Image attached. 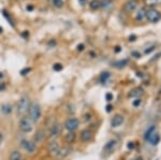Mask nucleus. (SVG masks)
I'll return each instance as SVG.
<instances>
[{
  "label": "nucleus",
  "mask_w": 161,
  "mask_h": 160,
  "mask_svg": "<svg viewBox=\"0 0 161 160\" xmlns=\"http://www.w3.org/2000/svg\"><path fill=\"white\" fill-rule=\"evenodd\" d=\"M144 139H145L146 142H148L151 145H157L160 141V137H159V133L157 131L156 127L151 126L149 127L148 129L146 130L145 135H144Z\"/></svg>",
  "instance_id": "obj_1"
},
{
  "label": "nucleus",
  "mask_w": 161,
  "mask_h": 160,
  "mask_svg": "<svg viewBox=\"0 0 161 160\" xmlns=\"http://www.w3.org/2000/svg\"><path fill=\"white\" fill-rule=\"evenodd\" d=\"M29 119L32 123H37L41 117V106L39 103H32L30 104L29 108Z\"/></svg>",
  "instance_id": "obj_2"
},
{
  "label": "nucleus",
  "mask_w": 161,
  "mask_h": 160,
  "mask_svg": "<svg viewBox=\"0 0 161 160\" xmlns=\"http://www.w3.org/2000/svg\"><path fill=\"white\" fill-rule=\"evenodd\" d=\"M30 108V100L29 97L27 96H23L17 103V113L19 115H24L25 113H27Z\"/></svg>",
  "instance_id": "obj_3"
},
{
  "label": "nucleus",
  "mask_w": 161,
  "mask_h": 160,
  "mask_svg": "<svg viewBox=\"0 0 161 160\" xmlns=\"http://www.w3.org/2000/svg\"><path fill=\"white\" fill-rule=\"evenodd\" d=\"M145 18L149 23H157V22H159L161 19V13L156 9L151 8L148 10H146Z\"/></svg>",
  "instance_id": "obj_4"
},
{
  "label": "nucleus",
  "mask_w": 161,
  "mask_h": 160,
  "mask_svg": "<svg viewBox=\"0 0 161 160\" xmlns=\"http://www.w3.org/2000/svg\"><path fill=\"white\" fill-rule=\"evenodd\" d=\"M19 129L23 132L27 133L32 130V121L29 119V117H22L19 121Z\"/></svg>",
  "instance_id": "obj_5"
},
{
  "label": "nucleus",
  "mask_w": 161,
  "mask_h": 160,
  "mask_svg": "<svg viewBox=\"0 0 161 160\" xmlns=\"http://www.w3.org/2000/svg\"><path fill=\"white\" fill-rule=\"evenodd\" d=\"M79 126V121L77 118H69L67 119V121L64 123V128L68 131H75Z\"/></svg>",
  "instance_id": "obj_6"
},
{
  "label": "nucleus",
  "mask_w": 161,
  "mask_h": 160,
  "mask_svg": "<svg viewBox=\"0 0 161 160\" xmlns=\"http://www.w3.org/2000/svg\"><path fill=\"white\" fill-rule=\"evenodd\" d=\"M22 147H23L24 150L26 152L28 153V154H33V153L37 150V145L34 142L32 141H28V140H23L21 143Z\"/></svg>",
  "instance_id": "obj_7"
},
{
  "label": "nucleus",
  "mask_w": 161,
  "mask_h": 160,
  "mask_svg": "<svg viewBox=\"0 0 161 160\" xmlns=\"http://www.w3.org/2000/svg\"><path fill=\"white\" fill-rule=\"evenodd\" d=\"M139 5L138 0H128L124 5V11L126 13H133Z\"/></svg>",
  "instance_id": "obj_8"
},
{
  "label": "nucleus",
  "mask_w": 161,
  "mask_h": 160,
  "mask_svg": "<svg viewBox=\"0 0 161 160\" xmlns=\"http://www.w3.org/2000/svg\"><path fill=\"white\" fill-rule=\"evenodd\" d=\"M117 145H118V143L116 140H111V141H109V142L104 145V147H103V153H104L105 155H110V154H112V153L116 150Z\"/></svg>",
  "instance_id": "obj_9"
},
{
  "label": "nucleus",
  "mask_w": 161,
  "mask_h": 160,
  "mask_svg": "<svg viewBox=\"0 0 161 160\" xmlns=\"http://www.w3.org/2000/svg\"><path fill=\"white\" fill-rule=\"evenodd\" d=\"M60 132H61V125L58 123L54 124L51 128V131H49V137H51V139H56L60 134Z\"/></svg>",
  "instance_id": "obj_10"
},
{
  "label": "nucleus",
  "mask_w": 161,
  "mask_h": 160,
  "mask_svg": "<svg viewBox=\"0 0 161 160\" xmlns=\"http://www.w3.org/2000/svg\"><path fill=\"white\" fill-rule=\"evenodd\" d=\"M59 150H60V146H59L58 142H57V141H55V140H54V141H52V142L49 143V154H51L52 156H57V155H58Z\"/></svg>",
  "instance_id": "obj_11"
},
{
  "label": "nucleus",
  "mask_w": 161,
  "mask_h": 160,
  "mask_svg": "<svg viewBox=\"0 0 161 160\" xmlns=\"http://www.w3.org/2000/svg\"><path fill=\"white\" fill-rule=\"evenodd\" d=\"M125 121V117L123 116V115H119V114H117V115H115V116L113 117V119L111 120V125H112V127H119L123 125V123Z\"/></svg>",
  "instance_id": "obj_12"
},
{
  "label": "nucleus",
  "mask_w": 161,
  "mask_h": 160,
  "mask_svg": "<svg viewBox=\"0 0 161 160\" xmlns=\"http://www.w3.org/2000/svg\"><path fill=\"white\" fill-rule=\"evenodd\" d=\"M92 139V132L88 129H85L81 132V140L83 142H90Z\"/></svg>",
  "instance_id": "obj_13"
},
{
  "label": "nucleus",
  "mask_w": 161,
  "mask_h": 160,
  "mask_svg": "<svg viewBox=\"0 0 161 160\" xmlns=\"http://www.w3.org/2000/svg\"><path fill=\"white\" fill-rule=\"evenodd\" d=\"M70 153H71V148H69V147H60V150H59L58 155L56 156V157L58 158H64L67 157V156L69 155Z\"/></svg>",
  "instance_id": "obj_14"
},
{
  "label": "nucleus",
  "mask_w": 161,
  "mask_h": 160,
  "mask_svg": "<svg viewBox=\"0 0 161 160\" xmlns=\"http://www.w3.org/2000/svg\"><path fill=\"white\" fill-rule=\"evenodd\" d=\"M145 16H146V10L144 8H142L138 11V13L136 15V19L138 22H142L145 19Z\"/></svg>",
  "instance_id": "obj_15"
},
{
  "label": "nucleus",
  "mask_w": 161,
  "mask_h": 160,
  "mask_svg": "<svg viewBox=\"0 0 161 160\" xmlns=\"http://www.w3.org/2000/svg\"><path fill=\"white\" fill-rule=\"evenodd\" d=\"M75 139H76V134H75L74 131H69V133L66 135V142L69 143V144L74 143Z\"/></svg>",
  "instance_id": "obj_16"
},
{
  "label": "nucleus",
  "mask_w": 161,
  "mask_h": 160,
  "mask_svg": "<svg viewBox=\"0 0 161 160\" xmlns=\"http://www.w3.org/2000/svg\"><path fill=\"white\" fill-rule=\"evenodd\" d=\"M10 160H23V156H22L21 152L13 150L10 154Z\"/></svg>",
  "instance_id": "obj_17"
},
{
  "label": "nucleus",
  "mask_w": 161,
  "mask_h": 160,
  "mask_svg": "<svg viewBox=\"0 0 161 160\" xmlns=\"http://www.w3.org/2000/svg\"><path fill=\"white\" fill-rule=\"evenodd\" d=\"M89 7L91 10H99V9H101V1L100 0H92V1H90Z\"/></svg>",
  "instance_id": "obj_18"
},
{
  "label": "nucleus",
  "mask_w": 161,
  "mask_h": 160,
  "mask_svg": "<svg viewBox=\"0 0 161 160\" xmlns=\"http://www.w3.org/2000/svg\"><path fill=\"white\" fill-rule=\"evenodd\" d=\"M100 1H101V9H103V10L110 9L113 4L112 0H100Z\"/></svg>",
  "instance_id": "obj_19"
},
{
  "label": "nucleus",
  "mask_w": 161,
  "mask_h": 160,
  "mask_svg": "<svg viewBox=\"0 0 161 160\" xmlns=\"http://www.w3.org/2000/svg\"><path fill=\"white\" fill-rule=\"evenodd\" d=\"M43 139H44V131L41 129L36 133L34 140H36V142H41V141H43Z\"/></svg>",
  "instance_id": "obj_20"
},
{
  "label": "nucleus",
  "mask_w": 161,
  "mask_h": 160,
  "mask_svg": "<svg viewBox=\"0 0 161 160\" xmlns=\"http://www.w3.org/2000/svg\"><path fill=\"white\" fill-rule=\"evenodd\" d=\"M1 111L4 114H10L12 112V105L11 104H3L1 106Z\"/></svg>",
  "instance_id": "obj_21"
},
{
  "label": "nucleus",
  "mask_w": 161,
  "mask_h": 160,
  "mask_svg": "<svg viewBox=\"0 0 161 160\" xmlns=\"http://www.w3.org/2000/svg\"><path fill=\"white\" fill-rule=\"evenodd\" d=\"M161 0H145V4L149 5V7H154V5L160 4Z\"/></svg>",
  "instance_id": "obj_22"
},
{
  "label": "nucleus",
  "mask_w": 161,
  "mask_h": 160,
  "mask_svg": "<svg viewBox=\"0 0 161 160\" xmlns=\"http://www.w3.org/2000/svg\"><path fill=\"white\" fill-rule=\"evenodd\" d=\"M111 74L109 72H104L101 74V76H100V81H101V83H106V81L110 79Z\"/></svg>",
  "instance_id": "obj_23"
},
{
  "label": "nucleus",
  "mask_w": 161,
  "mask_h": 160,
  "mask_svg": "<svg viewBox=\"0 0 161 160\" xmlns=\"http://www.w3.org/2000/svg\"><path fill=\"white\" fill-rule=\"evenodd\" d=\"M127 64H128V59H124V60H120V61L115 62L114 65H115L116 68H124Z\"/></svg>",
  "instance_id": "obj_24"
},
{
  "label": "nucleus",
  "mask_w": 161,
  "mask_h": 160,
  "mask_svg": "<svg viewBox=\"0 0 161 160\" xmlns=\"http://www.w3.org/2000/svg\"><path fill=\"white\" fill-rule=\"evenodd\" d=\"M52 3L56 8H61L62 5H64V0H52Z\"/></svg>",
  "instance_id": "obj_25"
},
{
  "label": "nucleus",
  "mask_w": 161,
  "mask_h": 160,
  "mask_svg": "<svg viewBox=\"0 0 161 160\" xmlns=\"http://www.w3.org/2000/svg\"><path fill=\"white\" fill-rule=\"evenodd\" d=\"M53 69L55 70V71H60V70H62V65L61 64H55Z\"/></svg>",
  "instance_id": "obj_26"
},
{
  "label": "nucleus",
  "mask_w": 161,
  "mask_h": 160,
  "mask_svg": "<svg viewBox=\"0 0 161 160\" xmlns=\"http://www.w3.org/2000/svg\"><path fill=\"white\" fill-rule=\"evenodd\" d=\"M142 93V89H136V90H133V93H130V96L134 97V96H138V95H141Z\"/></svg>",
  "instance_id": "obj_27"
},
{
  "label": "nucleus",
  "mask_w": 161,
  "mask_h": 160,
  "mask_svg": "<svg viewBox=\"0 0 161 160\" xmlns=\"http://www.w3.org/2000/svg\"><path fill=\"white\" fill-rule=\"evenodd\" d=\"M141 102H142V101H141L140 99H136V101H133V105H134V106H139L141 104Z\"/></svg>",
  "instance_id": "obj_28"
},
{
  "label": "nucleus",
  "mask_w": 161,
  "mask_h": 160,
  "mask_svg": "<svg viewBox=\"0 0 161 160\" xmlns=\"http://www.w3.org/2000/svg\"><path fill=\"white\" fill-rule=\"evenodd\" d=\"M29 71H30V69H28V68H26V69H24L21 73H22V75H25L26 73H27V72H29Z\"/></svg>",
  "instance_id": "obj_29"
},
{
  "label": "nucleus",
  "mask_w": 161,
  "mask_h": 160,
  "mask_svg": "<svg viewBox=\"0 0 161 160\" xmlns=\"http://www.w3.org/2000/svg\"><path fill=\"white\" fill-rule=\"evenodd\" d=\"M79 3H81V5H85L87 2V0H79Z\"/></svg>",
  "instance_id": "obj_30"
},
{
  "label": "nucleus",
  "mask_w": 161,
  "mask_h": 160,
  "mask_svg": "<svg viewBox=\"0 0 161 160\" xmlns=\"http://www.w3.org/2000/svg\"><path fill=\"white\" fill-rule=\"evenodd\" d=\"M106 99H107V101L112 100V95H111V93H107V95H106Z\"/></svg>",
  "instance_id": "obj_31"
},
{
  "label": "nucleus",
  "mask_w": 161,
  "mask_h": 160,
  "mask_svg": "<svg viewBox=\"0 0 161 160\" xmlns=\"http://www.w3.org/2000/svg\"><path fill=\"white\" fill-rule=\"evenodd\" d=\"M77 49H79V51H83V49H84V45H83V44L79 45V46H77Z\"/></svg>",
  "instance_id": "obj_32"
},
{
  "label": "nucleus",
  "mask_w": 161,
  "mask_h": 160,
  "mask_svg": "<svg viewBox=\"0 0 161 160\" xmlns=\"http://www.w3.org/2000/svg\"><path fill=\"white\" fill-rule=\"evenodd\" d=\"M4 89V85L3 84H0V91H2Z\"/></svg>",
  "instance_id": "obj_33"
},
{
  "label": "nucleus",
  "mask_w": 161,
  "mask_h": 160,
  "mask_svg": "<svg viewBox=\"0 0 161 160\" xmlns=\"http://www.w3.org/2000/svg\"><path fill=\"white\" fill-rule=\"evenodd\" d=\"M27 10H28V11H32L33 10V7H32V5H29V7H27Z\"/></svg>",
  "instance_id": "obj_34"
},
{
  "label": "nucleus",
  "mask_w": 161,
  "mask_h": 160,
  "mask_svg": "<svg viewBox=\"0 0 161 160\" xmlns=\"http://www.w3.org/2000/svg\"><path fill=\"white\" fill-rule=\"evenodd\" d=\"M107 112H111L112 111V105H107Z\"/></svg>",
  "instance_id": "obj_35"
},
{
  "label": "nucleus",
  "mask_w": 161,
  "mask_h": 160,
  "mask_svg": "<svg viewBox=\"0 0 161 160\" xmlns=\"http://www.w3.org/2000/svg\"><path fill=\"white\" fill-rule=\"evenodd\" d=\"M128 147H129V148H133V147H134V144H129Z\"/></svg>",
  "instance_id": "obj_36"
},
{
  "label": "nucleus",
  "mask_w": 161,
  "mask_h": 160,
  "mask_svg": "<svg viewBox=\"0 0 161 160\" xmlns=\"http://www.w3.org/2000/svg\"><path fill=\"white\" fill-rule=\"evenodd\" d=\"M23 36H24V37H28V36H29V34H28V32H24Z\"/></svg>",
  "instance_id": "obj_37"
},
{
  "label": "nucleus",
  "mask_w": 161,
  "mask_h": 160,
  "mask_svg": "<svg viewBox=\"0 0 161 160\" xmlns=\"http://www.w3.org/2000/svg\"><path fill=\"white\" fill-rule=\"evenodd\" d=\"M2 134H1V132H0V143H1V141H2Z\"/></svg>",
  "instance_id": "obj_38"
},
{
  "label": "nucleus",
  "mask_w": 161,
  "mask_h": 160,
  "mask_svg": "<svg viewBox=\"0 0 161 160\" xmlns=\"http://www.w3.org/2000/svg\"><path fill=\"white\" fill-rule=\"evenodd\" d=\"M2 31H3V29L1 28V27H0V34H1V32H2Z\"/></svg>",
  "instance_id": "obj_39"
},
{
  "label": "nucleus",
  "mask_w": 161,
  "mask_h": 160,
  "mask_svg": "<svg viewBox=\"0 0 161 160\" xmlns=\"http://www.w3.org/2000/svg\"><path fill=\"white\" fill-rule=\"evenodd\" d=\"M2 76H3V74H2L1 72H0V78H2Z\"/></svg>",
  "instance_id": "obj_40"
},
{
  "label": "nucleus",
  "mask_w": 161,
  "mask_h": 160,
  "mask_svg": "<svg viewBox=\"0 0 161 160\" xmlns=\"http://www.w3.org/2000/svg\"><path fill=\"white\" fill-rule=\"evenodd\" d=\"M141 160H142V158H141Z\"/></svg>",
  "instance_id": "obj_41"
}]
</instances>
